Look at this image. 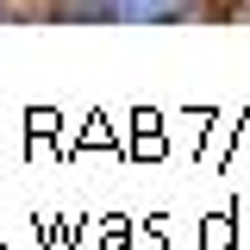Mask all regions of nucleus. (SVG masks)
Returning a JSON list of instances; mask_svg holds the SVG:
<instances>
[{
    "instance_id": "obj_1",
    "label": "nucleus",
    "mask_w": 250,
    "mask_h": 250,
    "mask_svg": "<svg viewBox=\"0 0 250 250\" xmlns=\"http://www.w3.org/2000/svg\"><path fill=\"white\" fill-rule=\"evenodd\" d=\"M200 0H69V13L82 19H113V25H163V19H188Z\"/></svg>"
}]
</instances>
